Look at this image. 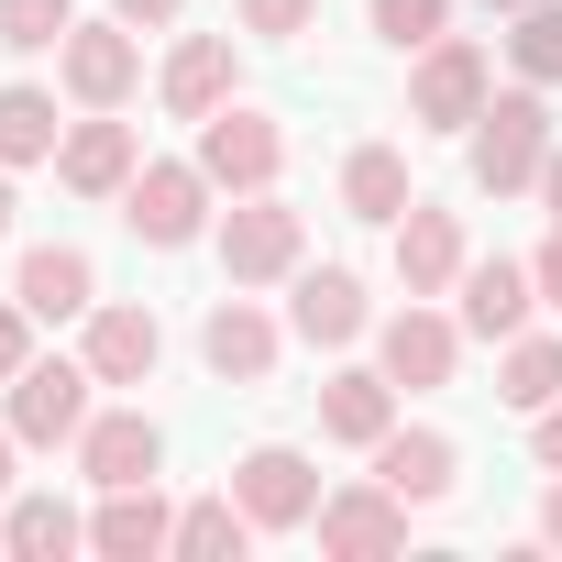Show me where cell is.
<instances>
[{
    "label": "cell",
    "mask_w": 562,
    "mask_h": 562,
    "mask_svg": "<svg viewBox=\"0 0 562 562\" xmlns=\"http://www.w3.org/2000/svg\"><path fill=\"white\" fill-rule=\"evenodd\" d=\"M463 166H474V188L485 199H529L540 188V166H551V100L518 78V89H496L485 111H474V133H463Z\"/></svg>",
    "instance_id": "obj_1"
},
{
    "label": "cell",
    "mask_w": 562,
    "mask_h": 562,
    "mask_svg": "<svg viewBox=\"0 0 562 562\" xmlns=\"http://www.w3.org/2000/svg\"><path fill=\"white\" fill-rule=\"evenodd\" d=\"M210 243H221V276H232V288H288V276L310 265V210H288L276 188H254V199H232V210L210 221Z\"/></svg>",
    "instance_id": "obj_2"
},
{
    "label": "cell",
    "mask_w": 562,
    "mask_h": 562,
    "mask_svg": "<svg viewBox=\"0 0 562 562\" xmlns=\"http://www.w3.org/2000/svg\"><path fill=\"white\" fill-rule=\"evenodd\" d=\"M12 441L23 452H78V430L100 419V375H89V353H34L23 375H12Z\"/></svg>",
    "instance_id": "obj_3"
},
{
    "label": "cell",
    "mask_w": 562,
    "mask_h": 562,
    "mask_svg": "<svg viewBox=\"0 0 562 562\" xmlns=\"http://www.w3.org/2000/svg\"><path fill=\"white\" fill-rule=\"evenodd\" d=\"M210 177H199V155H144L133 166V188H122V232L144 243V254H188L199 232H210Z\"/></svg>",
    "instance_id": "obj_4"
},
{
    "label": "cell",
    "mask_w": 562,
    "mask_h": 562,
    "mask_svg": "<svg viewBox=\"0 0 562 562\" xmlns=\"http://www.w3.org/2000/svg\"><path fill=\"white\" fill-rule=\"evenodd\" d=\"M199 177H210L221 199L276 188V177H288V122H276V111H254V100H221V111L199 122Z\"/></svg>",
    "instance_id": "obj_5"
},
{
    "label": "cell",
    "mask_w": 562,
    "mask_h": 562,
    "mask_svg": "<svg viewBox=\"0 0 562 562\" xmlns=\"http://www.w3.org/2000/svg\"><path fill=\"white\" fill-rule=\"evenodd\" d=\"M485 100H496V56H485L474 34L419 45V67H408V122H419V133H474Z\"/></svg>",
    "instance_id": "obj_6"
},
{
    "label": "cell",
    "mask_w": 562,
    "mask_h": 562,
    "mask_svg": "<svg viewBox=\"0 0 562 562\" xmlns=\"http://www.w3.org/2000/svg\"><path fill=\"white\" fill-rule=\"evenodd\" d=\"M321 551L331 562H386V551H408V496L386 485V474H353V485H321Z\"/></svg>",
    "instance_id": "obj_7"
},
{
    "label": "cell",
    "mask_w": 562,
    "mask_h": 562,
    "mask_svg": "<svg viewBox=\"0 0 562 562\" xmlns=\"http://www.w3.org/2000/svg\"><path fill=\"white\" fill-rule=\"evenodd\" d=\"M56 89L78 100V111H122L133 89H144V34L111 12V23H78L67 45H56Z\"/></svg>",
    "instance_id": "obj_8"
},
{
    "label": "cell",
    "mask_w": 562,
    "mask_h": 562,
    "mask_svg": "<svg viewBox=\"0 0 562 562\" xmlns=\"http://www.w3.org/2000/svg\"><path fill=\"white\" fill-rule=\"evenodd\" d=\"M288 331H299L310 353H353V342H375L364 276H353V265H299V276H288Z\"/></svg>",
    "instance_id": "obj_9"
},
{
    "label": "cell",
    "mask_w": 562,
    "mask_h": 562,
    "mask_svg": "<svg viewBox=\"0 0 562 562\" xmlns=\"http://www.w3.org/2000/svg\"><path fill=\"white\" fill-rule=\"evenodd\" d=\"M232 496H243L254 529H310V518H321V463H310L299 441H254V452L232 463Z\"/></svg>",
    "instance_id": "obj_10"
},
{
    "label": "cell",
    "mask_w": 562,
    "mask_h": 562,
    "mask_svg": "<svg viewBox=\"0 0 562 562\" xmlns=\"http://www.w3.org/2000/svg\"><path fill=\"white\" fill-rule=\"evenodd\" d=\"M375 364L397 375V397L452 386V364H463V321H452V310H430V299H408V310H386V321H375Z\"/></svg>",
    "instance_id": "obj_11"
},
{
    "label": "cell",
    "mask_w": 562,
    "mask_h": 562,
    "mask_svg": "<svg viewBox=\"0 0 562 562\" xmlns=\"http://www.w3.org/2000/svg\"><path fill=\"white\" fill-rule=\"evenodd\" d=\"M529 310H540V276H529L518 254H474V265L452 276V321H463V342H518Z\"/></svg>",
    "instance_id": "obj_12"
},
{
    "label": "cell",
    "mask_w": 562,
    "mask_h": 562,
    "mask_svg": "<svg viewBox=\"0 0 562 562\" xmlns=\"http://www.w3.org/2000/svg\"><path fill=\"white\" fill-rule=\"evenodd\" d=\"M276 353H288V321H276V310H254L243 288H232V299H210V321H199V364H210L221 386H265V375H276Z\"/></svg>",
    "instance_id": "obj_13"
},
{
    "label": "cell",
    "mask_w": 562,
    "mask_h": 562,
    "mask_svg": "<svg viewBox=\"0 0 562 562\" xmlns=\"http://www.w3.org/2000/svg\"><path fill=\"white\" fill-rule=\"evenodd\" d=\"M133 166H144V133H133L122 111H89V122H67V144H56V188H78V199H122Z\"/></svg>",
    "instance_id": "obj_14"
},
{
    "label": "cell",
    "mask_w": 562,
    "mask_h": 562,
    "mask_svg": "<svg viewBox=\"0 0 562 562\" xmlns=\"http://www.w3.org/2000/svg\"><path fill=\"white\" fill-rule=\"evenodd\" d=\"M78 331H89L78 353H89V375H100V386H155V364H166V321H155V310H133V299H100Z\"/></svg>",
    "instance_id": "obj_15"
},
{
    "label": "cell",
    "mask_w": 562,
    "mask_h": 562,
    "mask_svg": "<svg viewBox=\"0 0 562 562\" xmlns=\"http://www.w3.org/2000/svg\"><path fill=\"white\" fill-rule=\"evenodd\" d=\"M463 265H474L463 221L430 210V199H408V210H397V288H408V299H452V276H463Z\"/></svg>",
    "instance_id": "obj_16"
},
{
    "label": "cell",
    "mask_w": 562,
    "mask_h": 562,
    "mask_svg": "<svg viewBox=\"0 0 562 562\" xmlns=\"http://www.w3.org/2000/svg\"><path fill=\"white\" fill-rule=\"evenodd\" d=\"M155 100H166L177 122H210L221 100H243V56H232V34H177V56H166Z\"/></svg>",
    "instance_id": "obj_17"
},
{
    "label": "cell",
    "mask_w": 562,
    "mask_h": 562,
    "mask_svg": "<svg viewBox=\"0 0 562 562\" xmlns=\"http://www.w3.org/2000/svg\"><path fill=\"white\" fill-rule=\"evenodd\" d=\"M78 474H89V485H155V474H166V430H155L144 408H100V419L78 430Z\"/></svg>",
    "instance_id": "obj_18"
},
{
    "label": "cell",
    "mask_w": 562,
    "mask_h": 562,
    "mask_svg": "<svg viewBox=\"0 0 562 562\" xmlns=\"http://www.w3.org/2000/svg\"><path fill=\"white\" fill-rule=\"evenodd\" d=\"M386 430H397V375H386V364H342V375L321 386V441L375 452Z\"/></svg>",
    "instance_id": "obj_19"
},
{
    "label": "cell",
    "mask_w": 562,
    "mask_h": 562,
    "mask_svg": "<svg viewBox=\"0 0 562 562\" xmlns=\"http://www.w3.org/2000/svg\"><path fill=\"white\" fill-rule=\"evenodd\" d=\"M89 551H100V562H155V551H177V507H166L155 485H100Z\"/></svg>",
    "instance_id": "obj_20"
},
{
    "label": "cell",
    "mask_w": 562,
    "mask_h": 562,
    "mask_svg": "<svg viewBox=\"0 0 562 562\" xmlns=\"http://www.w3.org/2000/svg\"><path fill=\"white\" fill-rule=\"evenodd\" d=\"M12 299H23L34 321H89V310H100V265H89L78 243H34V254L12 265Z\"/></svg>",
    "instance_id": "obj_21"
},
{
    "label": "cell",
    "mask_w": 562,
    "mask_h": 562,
    "mask_svg": "<svg viewBox=\"0 0 562 562\" xmlns=\"http://www.w3.org/2000/svg\"><path fill=\"white\" fill-rule=\"evenodd\" d=\"M364 463H375V474H386L408 507H441V496L463 485V452H452V430H408V419H397V430H386Z\"/></svg>",
    "instance_id": "obj_22"
},
{
    "label": "cell",
    "mask_w": 562,
    "mask_h": 562,
    "mask_svg": "<svg viewBox=\"0 0 562 562\" xmlns=\"http://www.w3.org/2000/svg\"><path fill=\"white\" fill-rule=\"evenodd\" d=\"M0 551H12V562H67V551H89V518H78L56 485L0 496Z\"/></svg>",
    "instance_id": "obj_23"
},
{
    "label": "cell",
    "mask_w": 562,
    "mask_h": 562,
    "mask_svg": "<svg viewBox=\"0 0 562 562\" xmlns=\"http://www.w3.org/2000/svg\"><path fill=\"white\" fill-rule=\"evenodd\" d=\"M67 122H56V89L34 78H0V166H56Z\"/></svg>",
    "instance_id": "obj_24"
},
{
    "label": "cell",
    "mask_w": 562,
    "mask_h": 562,
    "mask_svg": "<svg viewBox=\"0 0 562 562\" xmlns=\"http://www.w3.org/2000/svg\"><path fill=\"white\" fill-rule=\"evenodd\" d=\"M408 199H419V188H408V155H397V144H353V155H342V210H353V221H386V232H397Z\"/></svg>",
    "instance_id": "obj_25"
},
{
    "label": "cell",
    "mask_w": 562,
    "mask_h": 562,
    "mask_svg": "<svg viewBox=\"0 0 562 562\" xmlns=\"http://www.w3.org/2000/svg\"><path fill=\"white\" fill-rule=\"evenodd\" d=\"M254 540H265V529L243 518V496H232V485H221V496H188V507H177V562H243Z\"/></svg>",
    "instance_id": "obj_26"
},
{
    "label": "cell",
    "mask_w": 562,
    "mask_h": 562,
    "mask_svg": "<svg viewBox=\"0 0 562 562\" xmlns=\"http://www.w3.org/2000/svg\"><path fill=\"white\" fill-rule=\"evenodd\" d=\"M496 397H507L518 419H540V408L562 397V331H518V342H496Z\"/></svg>",
    "instance_id": "obj_27"
},
{
    "label": "cell",
    "mask_w": 562,
    "mask_h": 562,
    "mask_svg": "<svg viewBox=\"0 0 562 562\" xmlns=\"http://www.w3.org/2000/svg\"><path fill=\"white\" fill-rule=\"evenodd\" d=\"M518 34H507V67L529 78V89H562V0H529V12H507Z\"/></svg>",
    "instance_id": "obj_28"
},
{
    "label": "cell",
    "mask_w": 562,
    "mask_h": 562,
    "mask_svg": "<svg viewBox=\"0 0 562 562\" xmlns=\"http://www.w3.org/2000/svg\"><path fill=\"white\" fill-rule=\"evenodd\" d=\"M78 34V0H0V45L12 56H56Z\"/></svg>",
    "instance_id": "obj_29"
},
{
    "label": "cell",
    "mask_w": 562,
    "mask_h": 562,
    "mask_svg": "<svg viewBox=\"0 0 562 562\" xmlns=\"http://www.w3.org/2000/svg\"><path fill=\"white\" fill-rule=\"evenodd\" d=\"M364 23H375L397 56H419V45H441V34H452V0H364Z\"/></svg>",
    "instance_id": "obj_30"
},
{
    "label": "cell",
    "mask_w": 562,
    "mask_h": 562,
    "mask_svg": "<svg viewBox=\"0 0 562 562\" xmlns=\"http://www.w3.org/2000/svg\"><path fill=\"white\" fill-rule=\"evenodd\" d=\"M243 34L254 45H299V34H321V0H243Z\"/></svg>",
    "instance_id": "obj_31"
},
{
    "label": "cell",
    "mask_w": 562,
    "mask_h": 562,
    "mask_svg": "<svg viewBox=\"0 0 562 562\" xmlns=\"http://www.w3.org/2000/svg\"><path fill=\"white\" fill-rule=\"evenodd\" d=\"M34 331H45V321H34L23 299H0V386H12V375L34 364Z\"/></svg>",
    "instance_id": "obj_32"
},
{
    "label": "cell",
    "mask_w": 562,
    "mask_h": 562,
    "mask_svg": "<svg viewBox=\"0 0 562 562\" xmlns=\"http://www.w3.org/2000/svg\"><path fill=\"white\" fill-rule=\"evenodd\" d=\"M529 276H540V310H551V321H562V221H551V232H540V254H529Z\"/></svg>",
    "instance_id": "obj_33"
},
{
    "label": "cell",
    "mask_w": 562,
    "mask_h": 562,
    "mask_svg": "<svg viewBox=\"0 0 562 562\" xmlns=\"http://www.w3.org/2000/svg\"><path fill=\"white\" fill-rule=\"evenodd\" d=\"M111 12H122V23H133V34H166V23H177V12H188V0H111Z\"/></svg>",
    "instance_id": "obj_34"
},
{
    "label": "cell",
    "mask_w": 562,
    "mask_h": 562,
    "mask_svg": "<svg viewBox=\"0 0 562 562\" xmlns=\"http://www.w3.org/2000/svg\"><path fill=\"white\" fill-rule=\"evenodd\" d=\"M529 452H540V463H551V474H562V397H551V408H540V419H529Z\"/></svg>",
    "instance_id": "obj_35"
},
{
    "label": "cell",
    "mask_w": 562,
    "mask_h": 562,
    "mask_svg": "<svg viewBox=\"0 0 562 562\" xmlns=\"http://www.w3.org/2000/svg\"><path fill=\"white\" fill-rule=\"evenodd\" d=\"M540 540H551V551H562V474H551V485H540Z\"/></svg>",
    "instance_id": "obj_36"
},
{
    "label": "cell",
    "mask_w": 562,
    "mask_h": 562,
    "mask_svg": "<svg viewBox=\"0 0 562 562\" xmlns=\"http://www.w3.org/2000/svg\"><path fill=\"white\" fill-rule=\"evenodd\" d=\"M540 210L562 221V144H551V166H540Z\"/></svg>",
    "instance_id": "obj_37"
},
{
    "label": "cell",
    "mask_w": 562,
    "mask_h": 562,
    "mask_svg": "<svg viewBox=\"0 0 562 562\" xmlns=\"http://www.w3.org/2000/svg\"><path fill=\"white\" fill-rule=\"evenodd\" d=\"M12 452H23V441H12V419H0V496H12Z\"/></svg>",
    "instance_id": "obj_38"
},
{
    "label": "cell",
    "mask_w": 562,
    "mask_h": 562,
    "mask_svg": "<svg viewBox=\"0 0 562 562\" xmlns=\"http://www.w3.org/2000/svg\"><path fill=\"white\" fill-rule=\"evenodd\" d=\"M0 232H12V166H0Z\"/></svg>",
    "instance_id": "obj_39"
},
{
    "label": "cell",
    "mask_w": 562,
    "mask_h": 562,
    "mask_svg": "<svg viewBox=\"0 0 562 562\" xmlns=\"http://www.w3.org/2000/svg\"><path fill=\"white\" fill-rule=\"evenodd\" d=\"M485 12H529V0H485Z\"/></svg>",
    "instance_id": "obj_40"
}]
</instances>
